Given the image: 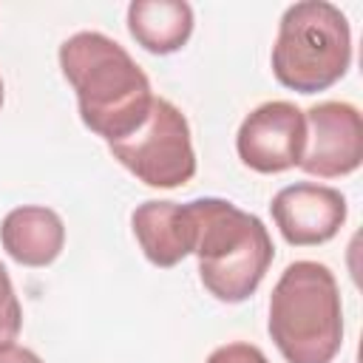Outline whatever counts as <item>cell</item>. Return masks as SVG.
Returning <instances> with one entry per match:
<instances>
[{"label":"cell","mask_w":363,"mask_h":363,"mask_svg":"<svg viewBox=\"0 0 363 363\" xmlns=\"http://www.w3.org/2000/svg\"><path fill=\"white\" fill-rule=\"evenodd\" d=\"M62 77L77 91L79 119L105 142L136 133L153 105L147 74L99 31H77L60 45Z\"/></svg>","instance_id":"1"},{"label":"cell","mask_w":363,"mask_h":363,"mask_svg":"<svg viewBox=\"0 0 363 363\" xmlns=\"http://www.w3.org/2000/svg\"><path fill=\"white\" fill-rule=\"evenodd\" d=\"M187 207L193 216V252L204 289L224 303L247 301L275 258L264 221L227 199H196L187 201Z\"/></svg>","instance_id":"2"},{"label":"cell","mask_w":363,"mask_h":363,"mask_svg":"<svg viewBox=\"0 0 363 363\" xmlns=\"http://www.w3.org/2000/svg\"><path fill=\"white\" fill-rule=\"evenodd\" d=\"M269 337L286 363H332L343 346L340 289L329 267L295 261L269 298Z\"/></svg>","instance_id":"3"},{"label":"cell","mask_w":363,"mask_h":363,"mask_svg":"<svg viewBox=\"0 0 363 363\" xmlns=\"http://www.w3.org/2000/svg\"><path fill=\"white\" fill-rule=\"evenodd\" d=\"M352 62V31L346 14L326 0L292 3L272 45L275 79L298 94L332 88Z\"/></svg>","instance_id":"4"},{"label":"cell","mask_w":363,"mask_h":363,"mask_svg":"<svg viewBox=\"0 0 363 363\" xmlns=\"http://www.w3.org/2000/svg\"><path fill=\"white\" fill-rule=\"evenodd\" d=\"M108 150L147 187L170 190L196 176L190 125L184 113L162 96H153L145 125L119 142H108Z\"/></svg>","instance_id":"5"},{"label":"cell","mask_w":363,"mask_h":363,"mask_svg":"<svg viewBox=\"0 0 363 363\" xmlns=\"http://www.w3.org/2000/svg\"><path fill=\"white\" fill-rule=\"evenodd\" d=\"M306 147V116L286 99H272L250 111L238 128L235 150L255 173H284L301 164Z\"/></svg>","instance_id":"6"},{"label":"cell","mask_w":363,"mask_h":363,"mask_svg":"<svg viewBox=\"0 0 363 363\" xmlns=\"http://www.w3.org/2000/svg\"><path fill=\"white\" fill-rule=\"evenodd\" d=\"M306 147L301 170L318 179L349 176L363 162V119L349 102H318L306 113Z\"/></svg>","instance_id":"7"},{"label":"cell","mask_w":363,"mask_h":363,"mask_svg":"<svg viewBox=\"0 0 363 363\" xmlns=\"http://www.w3.org/2000/svg\"><path fill=\"white\" fill-rule=\"evenodd\" d=\"M269 210H272L275 227L292 247L323 244L335 238L346 221L343 193L315 182H298L278 190Z\"/></svg>","instance_id":"8"},{"label":"cell","mask_w":363,"mask_h":363,"mask_svg":"<svg viewBox=\"0 0 363 363\" xmlns=\"http://www.w3.org/2000/svg\"><path fill=\"white\" fill-rule=\"evenodd\" d=\"M133 235L145 258L162 269L176 267L193 252V216L187 204L176 201H145L130 216Z\"/></svg>","instance_id":"9"},{"label":"cell","mask_w":363,"mask_h":363,"mask_svg":"<svg viewBox=\"0 0 363 363\" xmlns=\"http://www.w3.org/2000/svg\"><path fill=\"white\" fill-rule=\"evenodd\" d=\"M0 244L23 267H48L65 247V224L51 207L26 204L3 218Z\"/></svg>","instance_id":"10"},{"label":"cell","mask_w":363,"mask_h":363,"mask_svg":"<svg viewBox=\"0 0 363 363\" xmlns=\"http://www.w3.org/2000/svg\"><path fill=\"white\" fill-rule=\"evenodd\" d=\"M128 31L150 54H173L193 34V9L184 0H133Z\"/></svg>","instance_id":"11"},{"label":"cell","mask_w":363,"mask_h":363,"mask_svg":"<svg viewBox=\"0 0 363 363\" xmlns=\"http://www.w3.org/2000/svg\"><path fill=\"white\" fill-rule=\"evenodd\" d=\"M20 326H23V309L14 295L9 269L0 264V346L11 343L20 335Z\"/></svg>","instance_id":"12"},{"label":"cell","mask_w":363,"mask_h":363,"mask_svg":"<svg viewBox=\"0 0 363 363\" xmlns=\"http://www.w3.org/2000/svg\"><path fill=\"white\" fill-rule=\"evenodd\" d=\"M207 363H269V360L252 343H227V346H218L207 357Z\"/></svg>","instance_id":"13"},{"label":"cell","mask_w":363,"mask_h":363,"mask_svg":"<svg viewBox=\"0 0 363 363\" xmlns=\"http://www.w3.org/2000/svg\"><path fill=\"white\" fill-rule=\"evenodd\" d=\"M0 363H43V360H40V354H34L31 349L6 343V346H0Z\"/></svg>","instance_id":"14"},{"label":"cell","mask_w":363,"mask_h":363,"mask_svg":"<svg viewBox=\"0 0 363 363\" xmlns=\"http://www.w3.org/2000/svg\"><path fill=\"white\" fill-rule=\"evenodd\" d=\"M0 105H3V79H0Z\"/></svg>","instance_id":"15"}]
</instances>
